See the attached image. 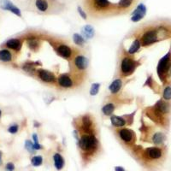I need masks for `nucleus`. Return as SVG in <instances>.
<instances>
[{
    "label": "nucleus",
    "instance_id": "nucleus-1",
    "mask_svg": "<svg viewBox=\"0 0 171 171\" xmlns=\"http://www.w3.org/2000/svg\"><path fill=\"white\" fill-rule=\"evenodd\" d=\"M171 38V21L157 19L142 23L131 30L125 39H139L142 47H149Z\"/></svg>",
    "mask_w": 171,
    "mask_h": 171
},
{
    "label": "nucleus",
    "instance_id": "nucleus-2",
    "mask_svg": "<svg viewBox=\"0 0 171 171\" xmlns=\"http://www.w3.org/2000/svg\"><path fill=\"white\" fill-rule=\"evenodd\" d=\"M145 115L157 125L158 128L168 129L170 128L171 116V102L163 98L157 100L154 105L146 107Z\"/></svg>",
    "mask_w": 171,
    "mask_h": 171
},
{
    "label": "nucleus",
    "instance_id": "nucleus-3",
    "mask_svg": "<svg viewBox=\"0 0 171 171\" xmlns=\"http://www.w3.org/2000/svg\"><path fill=\"white\" fill-rule=\"evenodd\" d=\"M140 65V62L134 58V55H130L127 52V50L123 48V45L118 50L117 57V68L116 75L118 78H125L132 75Z\"/></svg>",
    "mask_w": 171,
    "mask_h": 171
},
{
    "label": "nucleus",
    "instance_id": "nucleus-4",
    "mask_svg": "<svg viewBox=\"0 0 171 171\" xmlns=\"http://www.w3.org/2000/svg\"><path fill=\"white\" fill-rule=\"evenodd\" d=\"M33 10L42 15H59L67 10L61 0H33Z\"/></svg>",
    "mask_w": 171,
    "mask_h": 171
},
{
    "label": "nucleus",
    "instance_id": "nucleus-5",
    "mask_svg": "<svg viewBox=\"0 0 171 171\" xmlns=\"http://www.w3.org/2000/svg\"><path fill=\"white\" fill-rule=\"evenodd\" d=\"M87 75H81L75 73L62 74L57 78L56 87L63 92H68L77 89L84 83Z\"/></svg>",
    "mask_w": 171,
    "mask_h": 171
},
{
    "label": "nucleus",
    "instance_id": "nucleus-6",
    "mask_svg": "<svg viewBox=\"0 0 171 171\" xmlns=\"http://www.w3.org/2000/svg\"><path fill=\"white\" fill-rule=\"evenodd\" d=\"M44 40L50 43V45L54 49L55 52L57 54V56L65 60L71 61L75 55L80 52L78 49H75L63 40H60L52 36H48L47 34H45Z\"/></svg>",
    "mask_w": 171,
    "mask_h": 171
},
{
    "label": "nucleus",
    "instance_id": "nucleus-7",
    "mask_svg": "<svg viewBox=\"0 0 171 171\" xmlns=\"http://www.w3.org/2000/svg\"><path fill=\"white\" fill-rule=\"evenodd\" d=\"M75 133L87 134V133H99L98 124L97 123L95 117L91 113H85L75 117L73 121Z\"/></svg>",
    "mask_w": 171,
    "mask_h": 171
},
{
    "label": "nucleus",
    "instance_id": "nucleus-8",
    "mask_svg": "<svg viewBox=\"0 0 171 171\" xmlns=\"http://www.w3.org/2000/svg\"><path fill=\"white\" fill-rule=\"evenodd\" d=\"M99 133H87L78 134L74 132V135L77 140V145L83 153L92 154L99 148V139L98 138Z\"/></svg>",
    "mask_w": 171,
    "mask_h": 171
},
{
    "label": "nucleus",
    "instance_id": "nucleus-9",
    "mask_svg": "<svg viewBox=\"0 0 171 171\" xmlns=\"http://www.w3.org/2000/svg\"><path fill=\"white\" fill-rule=\"evenodd\" d=\"M157 73L164 85L171 84V49L158 62Z\"/></svg>",
    "mask_w": 171,
    "mask_h": 171
},
{
    "label": "nucleus",
    "instance_id": "nucleus-10",
    "mask_svg": "<svg viewBox=\"0 0 171 171\" xmlns=\"http://www.w3.org/2000/svg\"><path fill=\"white\" fill-rule=\"evenodd\" d=\"M89 67V59L87 57L82 53L78 52L70 61L69 68L71 73L81 74V75H87V69Z\"/></svg>",
    "mask_w": 171,
    "mask_h": 171
},
{
    "label": "nucleus",
    "instance_id": "nucleus-11",
    "mask_svg": "<svg viewBox=\"0 0 171 171\" xmlns=\"http://www.w3.org/2000/svg\"><path fill=\"white\" fill-rule=\"evenodd\" d=\"M112 132L117 139L125 145H131L134 144L136 140V134L134 131L128 128H112Z\"/></svg>",
    "mask_w": 171,
    "mask_h": 171
},
{
    "label": "nucleus",
    "instance_id": "nucleus-12",
    "mask_svg": "<svg viewBox=\"0 0 171 171\" xmlns=\"http://www.w3.org/2000/svg\"><path fill=\"white\" fill-rule=\"evenodd\" d=\"M35 74H36L37 79L42 84H45L46 86H51V87L56 86L57 77H56L53 72L47 70V69L40 68V69H36Z\"/></svg>",
    "mask_w": 171,
    "mask_h": 171
},
{
    "label": "nucleus",
    "instance_id": "nucleus-13",
    "mask_svg": "<svg viewBox=\"0 0 171 171\" xmlns=\"http://www.w3.org/2000/svg\"><path fill=\"white\" fill-rule=\"evenodd\" d=\"M164 150L162 146L148 147L144 150V157L149 160H160L164 157Z\"/></svg>",
    "mask_w": 171,
    "mask_h": 171
},
{
    "label": "nucleus",
    "instance_id": "nucleus-14",
    "mask_svg": "<svg viewBox=\"0 0 171 171\" xmlns=\"http://www.w3.org/2000/svg\"><path fill=\"white\" fill-rule=\"evenodd\" d=\"M45 34L42 35H34L32 34L29 37H27V44L28 48L33 51H38L42 45V40L44 39Z\"/></svg>",
    "mask_w": 171,
    "mask_h": 171
},
{
    "label": "nucleus",
    "instance_id": "nucleus-15",
    "mask_svg": "<svg viewBox=\"0 0 171 171\" xmlns=\"http://www.w3.org/2000/svg\"><path fill=\"white\" fill-rule=\"evenodd\" d=\"M146 15V7L144 4H139L137 8L131 13V21L134 22H138L142 20Z\"/></svg>",
    "mask_w": 171,
    "mask_h": 171
},
{
    "label": "nucleus",
    "instance_id": "nucleus-16",
    "mask_svg": "<svg viewBox=\"0 0 171 171\" xmlns=\"http://www.w3.org/2000/svg\"><path fill=\"white\" fill-rule=\"evenodd\" d=\"M0 8L4 10H10L16 15L21 16V10L16 6H15L10 0H0Z\"/></svg>",
    "mask_w": 171,
    "mask_h": 171
},
{
    "label": "nucleus",
    "instance_id": "nucleus-17",
    "mask_svg": "<svg viewBox=\"0 0 171 171\" xmlns=\"http://www.w3.org/2000/svg\"><path fill=\"white\" fill-rule=\"evenodd\" d=\"M110 123H111V126L116 128H125V126L128 125V122L124 116H117L112 115L110 116Z\"/></svg>",
    "mask_w": 171,
    "mask_h": 171
},
{
    "label": "nucleus",
    "instance_id": "nucleus-18",
    "mask_svg": "<svg viewBox=\"0 0 171 171\" xmlns=\"http://www.w3.org/2000/svg\"><path fill=\"white\" fill-rule=\"evenodd\" d=\"M117 107V103L113 101H108L106 102L101 108L102 114L104 116H111L113 115L114 111L116 110Z\"/></svg>",
    "mask_w": 171,
    "mask_h": 171
},
{
    "label": "nucleus",
    "instance_id": "nucleus-19",
    "mask_svg": "<svg viewBox=\"0 0 171 171\" xmlns=\"http://www.w3.org/2000/svg\"><path fill=\"white\" fill-rule=\"evenodd\" d=\"M123 79H121V78H116V79H115L113 81L109 84V92H110L112 95H116V94H117V93L121 91V89L123 87Z\"/></svg>",
    "mask_w": 171,
    "mask_h": 171
},
{
    "label": "nucleus",
    "instance_id": "nucleus-20",
    "mask_svg": "<svg viewBox=\"0 0 171 171\" xmlns=\"http://www.w3.org/2000/svg\"><path fill=\"white\" fill-rule=\"evenodd\" d=\"M81 35L86 40H92L94 37V35H95V30L92 27V26H91L89 24L85 25L81 28Z\"/></svg>",
    "mask_w": 171,
    "mask_h": 171
},
{
    "label": "nucleus",
    "instance_id": "nucleus-21",
    "mask_svg": "<svg viewBox=\"0 0 171 171\" xmlns=\"http://www.w3.org/2000/svg\"><path fill=\"white\" fill-rule=\"evenodd\" d=\"M141 47V43L139 39H134L133 43L131 44L129 48L127 50V52L130 55H134L136 52L139 51V49Z\"/></svg>",
    "mask_w": 171,
    "mask_h": 171
},
{
    "label": "nucleus",
    "instance_id": "nucleus-22",
    "mask_svg": "<svg viewBox=\"0 0 171 171\" xmlns=\"http://www.w3.org/2000/svg\"><path fill=\"white\" fill-rule=\"evenodd\" d=\"M161 93H162V98L164 100L171 102V84L164 85Z\"/></svg>",
    "mask_w": 171,
    "mask_h": 171
},
{
    "label": "nucleus",
    "instance_id": "nucleus-23",
    "mask_svg": "<svg viewBox=\"0 0 171 171\" xmlns=\"http://www.w3.org/2000/svg\"><path fill=\"white\" fill-rule=\"evenodd\" d=\"M53 161H54L55 168L57 170H61L64 166V158L62 157L61 154L55 153L53 156Z\"/></svg>",
    "mask_w": 171,
    "mask_h": 171
},
{
    "label": "nucleus",
    "instance_id": "nucleus-24",
    "mask_svg": "<svg viewBox=\"0 0 171 171\" xmlns=\"http://www.w3.org/2000/svg\"><path fill=\"white\" fill-rule=\"evenodd\" d=\"M73 42L75 43V45L78 47H84L86 46V40L82 37L81 34H73Z\"/></svg>",
    "mask_w": 171,
    "mask_h": 171
},
{
    "label": "nucleus",
    "instance_id": "nucleus-25",
    "mask_svg": "<svg viewBox=\"0 0 171 171\" xmlns=\"http://www.w3.org/2000/svg\"><path fill=\"white\" fill-rule=\"evenodd\" d=\"M7 47L10 48L15 51H20L21 48V42L18 39H12L6 42Z\"/></svg>",
    "mask_w": 171,
    "mask_h": 171
},
{
    "label": "nucleus",
    "instance_id": "nucleus-26",
    "mask_svg": "<svg viewBox=\"0 0 171 171\" xmlns=\"http://www.w3.org/2000/svg\"><path fill=\"white\" fill-rule=\"evenodd\" d=\"M144 87H149L154 92H157V88L158 87L156 81L153 80V76L151 75H148V77L146 79V81L145 82V84H144Z\"/></svg>",
    "mask_w": 171,
    "mask_h": 171
},
{
    "label": "nucleus",
    "instance_id": "nucleus-27",
    "mask_svg": "<svg viewBox=\"0 0 171 171\" xmlns=\"http://www.w3.org/2000/svg\"><path fill=\"white\" fill-rule=\"evenodd\" d=\"M0 60L3 62H10L12 60V54L8 50L0 51Z\"/></svg>",
    "mask_w": 171,
    "mask_h": 171
},
{
    "label": "nucleus",
    "instance_id": "nucleus-28",
    "mask_svg": "<svg viewBox=\"0 0 171 171\" xmlns=\"http://www.w3.org/2000/svg\"><path fill=\"white\" fill-rule=\"evenodd\" d=\"M100 83H92L90 88V95L91 96H95L98 93L99 89H100Z\"/></svg>",
    "mask_w": 171,
    "mask_h": 171
},
{
    "label": "nucleus",
    "instance_id": "nucleus-29",
    "mask_svg": "<svg viewBox=\"0 0 171 171\" xmlns=\"http://www.w3.org/2000/svg\"><path fill=\"white\" fill-rule=\"evenodd\" d=\"M43 163V157L41 156H34L32 159H31V164L34 167H38L40 166Z\"/></svg>",
    "mask_w": 171,
    "mask_h": 171
},
{
    "label": "nucleus",
    "instance_id": "nucleus-30",
    "mask_svg": "<svg viewBox=\"0 0 171 171\" xmlns=\"http://www.w3.org/2000/svg\"><path fill=\"white\" fill-rule=\"evenodd\" d=\"M25 147H26V149H27L31 154H34L35 150H34V144L32 143L30 140H26V142H25Z\"/></svg>",
    "mask_w": 171,
    "mask_h": 171
},
{
    "label": "nucleus",
    "instance_id": "nucleus-31",
    "mask_svg": "<svg viewBox=\"0 0 171 171\" xmlns=\"http://www.w3.org/2000/svg\"><path fill=\"white\" fill-rule=\"evenodd\" d=\"M77 10H78V12L81 15V16L82 18H83L84 20H87V12L84 11L83 9H82L81 6H78Z\"/></svg>",
    "mask_w": 171,
    "mask_h": 171
},
{
    "label": "nucleus",
    "instance_id": "nucleus-32",
    "mask_svg": "<svg viewBox=\"0 0 171 171\" xmlns=\"http://www.w3.org/2000/svg\"><path fill=\"white\" fill-rule=\"evenodd\" d=\"M8 131H9L10 134H15V133H17V131H18V126H17L16 124L12 125V126H10V127L9 128Z\"/></svg>",
    "mask_w": 171,
    "mask_h": 171
},
{
    "label": "nucleus",
    "instance_id": "nucleus-33",
    "mask_svg": "<svg viewBox=\"0 0 171 171\" xmlns=\"http://www.w3.org/2000/svg\"><path fill=\"white\" fill-rule=\"evenodd\" d=\"M5 170L7 171H14L15 170V165L12 163H8L5 166Z\"/></svg>",
    "mask_w": 171,
    "mask_h": 171
},
{
    "label": "nucleus",
    "instance_id": "nucleus-34",
    "mask_svg": "<svg viewBox=\"0 0 171 171\" xmlns=\"http://www.w3.org/2000/svg\"><path fill=\"white\" fill-rule=\"evenodd\" d=\"M34 148L35 150H41L43 147H42V145H40L39 143H34Z\"/></svg>",
    "mask_w": 171,
    "mask_h": 171
},
{
    "label": "nucleus",
    "instance_id": "nucleus-35",
    "mask_svg": "<svg viewBox=\"0 0 171 171\" xmlns=\"http://www.w3.org/2000/svg\"><path fill=\"white\" fill-rule=\"evenodd\" d=\"M33 139H34V143H39V138H38L37 134H33Z\"/></svg>",
    "mask_w": 171,
    "mask_h": 171
},
{
    "label": "nucleus",
    "instance_id": "nucleus-36",
    "mask_svg": "<svg viewBox=\"0 0 171 171\" xmlns=\"http://www.w3.org/2000/svg\"><path fill=\"white\" fill-rule=\"evenodd\" d=\"M115 171H125V170L122 166H116L115 167Z\"/></svg>",
    "mask_w": 171,
    "mask_h": 171
},
{
    "label": "nucleus",
    "instance_id": "nucleus-37",
    "mask_svg": "<svg viewBox=\"0 0 171 171\" xmlns=\"http://www.w3.org/2000/svg\"><path fill=\"white\" fill-rule=\"evenodd\" d=\"M1 157H2V153H1V151H0V164H1Z\"/></svg>",
    "mask_w": 171,
    "mask_h": 171
},
{
    "label": "nucleus",
    "instance_id": "nucleus-38",
    "mask_svg": "<svg viewBox=\"0 0 171 171\" xmlns=\"http://www.w3.org/2000/svg\"><path fill=\"white\" fill-rule=\"evenodd\" d=\"M1 115H2V112H1V110H0V117H1Z\"/></svg>",
    "mask_w": 171,
    "mask_h": 171
}]
</instances>
